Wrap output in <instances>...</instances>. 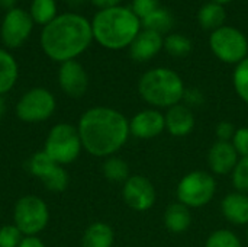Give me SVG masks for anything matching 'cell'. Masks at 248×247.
I'll list each match as a JSON object with an SVG mask.
<instances>
[{
	"mask_svg": "<svg viewBox=\"0 0 248 247\" xmlns=\"http://www.w3.org/2000/svg\"><path fill=\"white\" fill-rule=\"evenodd\" d=\"M124 199L135 211H147L155 202V188L144 176H129L124 186Z\"/></svg>",
	"mask_w": 248,
	"mask_h": 247,
	"instance_id": "cell-11",
	"label": "cell"
},
{
	"mask_svg": "<svg viewBox=\"0 0 248 247\" xmlns=\"http://www.w3.org/2000/svg\"><path fill=\"white\" fill-rule=\"evenodd\" d=\"M29 15L33 20V23L46 26L58 16L57 15V3H55V0H32Z\"/></svg>",
	"mask_w": 248,
	"mask_h": 247,
	"instance_id": "cell-23",
	"label": "cell"
},
{
	"mask_svg": "<svg viewBox=\"0 0 248 247\" xmlns=\"http://www.w3.org/2000/svg\"><path fill=\"white\" fill-rule=\"evenodd\" d=\"M48 217V207L41 198L33 195L20 198L15 207V226L26 236H33L44 230Z\"/></svg>",
	"mask_w": 248,
	"mask_h": 247,
	"instance_id": "cell-8",
	"label": "cell"
},
{
	"mask_svg": "<svg viewBox=\"0 0 248 247\" xmlns=\"http://www.w3.org/2000/svg\"><path fill=\"white\" fill-rule=\"evenodd\" d=\"M158 7H160L158 0H132L131 10L142 20L144 17H147L150 13H153Z\"/></svg>",
	"mask_w": 248,
	"mask_h": 247,
	"instance_id": "cell-32",
	"label": "cell"
},
{
	"mask_svg": "<svg viewBox=\"0 0 248 247\" xmlns=\"http://www.w3.org/2000/svg\"><path fill=\"white\" fill-rule=\"evenodd\" d=\"M0 7L6 9L9 12L16 7V0H0Z\"/></svg>",
	"mask_w": 248,
	"mask_h": 247,
	"instance_id": "cell-38",
	"label": "cell"
},
{
	"mask_svg": "<svg viewBox=\"0 0 248 247\" xmlns=\"http://www.w3.org/2000/svg\"><path fill=\"white\" fill-rule=\"evenodd\" d=\"M234 87L238 93V96L248 103V57L243 60L240 64H237L234 71Z\"/></svg>",
	"mask_w": 248,
	"mask_h": 247,
	"instance_id": "cell-27",
	"label": "cell"
},
{
	"mask_svg": "<svg viewBox=\"0 0 248 247\" xmlns=\"http://www.w3.org/2000/svg\"><path fill=\"white\" fill-rule=\"evenodd\" d=\"M192 215L189 207L183 205L182 202L171 204L167 207L164 213V224L171 233H183L190 227Z\"/></svg>",
	"mask_w": 248,
	"mask_h": 247,
	"instance_id": "cell-18",
	"label": "cell"
},
{
	"mask_svg": "<svg viewBox=\"0 0 248 247\" xmlns=\"http://www.w3.org/2000/svg\"><path fill=\"white\" fill-rule=\"evenodd\" d=\"M217 182L212 175L202 170L187 173L177 186L179 201L192 208L206 205L215 195Z\"/></svg>",
	"mask_w": 248,
	"mask_h": 247,
	"instance_id": "cell-7",
	"label": "cell"
},
{
	"mask_svg": "<svg viewBox=\"0 0 248 247\" xmlns=\"http://www.w3.org/2000/svg\"><path fill=\"white\" fill-rule=\"evenodd\" d=\"M112 245L113 231L105 223L92 224L83 236V247H112Z\"/></svg>",
	"mask_w": 248,
	"mask_h": 247,
	"instance_id": "cell-20",
	"label": "cell"
},
{
	"mask_svg": "<svg viewBox=\"0 0 248 247\" xmlns=\"http://www.w3.org/2000/svg\"><path fill=\"white\" fill-rule=\"evenodd\" d=\"M163 48L173 57H186L192 51V41L182 33H170L164 38Z\"/></svg>",
	"mask_w": 248,
	"mask_h": 247,
	"instance_id": "cell-24",
	"label": "cell"
},
{
	"mask_svg": "<svg viewBox=\"0 0 248 247\" xmlns=\"http://www.w3.org/2000/svg\"><path fill=\"white\" fill-rule=\"evenodd\" d=\"M4 112H6V105H4V100H3V98L0 95V119L3 118Z\"/></svg>",
	"mask_w": 248,
	"mask_h": 247,
	"instance_id": "cell-39",
	"label": "cell"
},
{
	"mask_svg": "<svg viewBox=\"0 0 248 247\" xmlns=\"http://www.w3.org/2000/svg\"><path fill=\"white\" fill-rule=\"evenodd\" d=\"M55 109V99L51 92L36 87L26 92L16 106L17 116L25 122H41L48 119Z\"/></svg>",
	"mask_w": 248,
	"mask_h": 247,
	"instance_id": "cell-9",
	"label": "cell"
},
{
	"mask_svg": "<svg viewBox=\"0 0 248 247\" xmlns=\"http://www.w3.org/2000/svg\"><path fill=\"white\" fill-rule=\"evenodd\" d=\"M205 247H241V243L232 231L217 230L209 236Z\"/></svg>",
	"mask_w": 248,
	"mask_h": 247,
	"instance_id": "cell-29",
	"label": "cell"
},
{
	"mask_svg": "<svg viewBox=\"0 0 248 247\" xmlns=\"http://www.w3.org/2000/svg\"><path fill=\"white\" fill-rule=\"evenodd\" d=\"M28 166H29V170H31L32 175L42 179L45 175H48L57 166V163L45 151H39L29 160Z\"/></svg>",
	"mask_w": 248,
	"mask_h": 247,
	"instance_id": "cell-26",
	"label": "cell"
},
{
	"mask_svg": "<svg viewBox=\"0 0 248 247\" xmlns=\"http://www.w3.org/2000/svg\"><path fill=\"white\" fill-rule=\"evenodd\" d=\"M81 148L78 130L68 124L55 125L45 143V153L57 163L67 165L77 159Z\"/></svg>",
	"mask_w": 248,
	"mask_h": 247,
	"instance_id": "cell-6",
	"label": "cell"
},
{
	"mask_svg": "<svg viewBox=\"0 0 248 247\" xmlns=\"http://www.w3.org/2000/svg\"><path fill=\"white\" fill-rule=\"evenodd\" d=\"M32 28L33 20L29 12L15 7L6 12L4 19L1 22V41L7 48H17L29 38Z\"/></svg>",
	"mask_w": 248,
	"mask_h": 247,
	"instance_id": "cell-10",
	"label": "cell"
},
{
	"mask_svg": "<svg viewBox=\"0 0 248 247\" xmlns=\"http://www.w3.org/2000/svg\"><path fill=\"white\" fill-rule=\"evenodd\" d=\"M235 134V128L231 122L222 121L218 124L217 127V135L219 138V141H230L231 138H234Z\"/></svg>",
	"mask_w": 248,
	"mask_h": 247,
	"instance_id": "cell-35",
	"label": "cell"
},
{
	"mask_svg": "<svg viewBox=\"0 0 248 247\" xmlns=\"http://www.w3.org/2000/svg\"><path fill=\"white\" fill-rule=\"evenodd\" d=\"M209 167L217 175H227L235 169L238 163V153L230 141H217L208 154Z\"/></svg>",
	"mask_w": 248,
	"mask_h": 247,
	"instance_id": "cell-15",
	"label": "cell"
},
{
	"mask_svg": "<svg viewBox=\"0 0 248 247\" xmlns=\"http://www.w3.org/2000/svg\"><path fill=\"white\" fill-rule=\"evenodd\" d=\"M121 1H122V0H92V3H93L94 6H97L100 10H103V9H110V7H116V6H119Z\"/></svg>",
	"mask_w": 248,
	"mask_h": 247,
	"instance_id": "cell-37",
	"label": "cell"
},
{
	"mask_svg": "<svg viewBox=\"0 0 248 247\" xmlns=\"http://www.w3.org/2000/svg\"><path fill=\"white\" fill-rule=\"evenodd\" d=\"M141 19L131 7H110L99 10L92 20L93 39L108 49L129 47L141 31Z\"/></svg>",
	"mask_w": 248,
	"mask_h": 247,
	"instance_id": "cell-3",
	"label": "cell"
},
{
	"mask_svg": "<svg viewBox=\"0 0 248 247\" xmlns=\"http://www.w3.org/2000/svg\"><path fill=\"white\" fill-rule=\"evenodd\" d=\"M44 185L49 189V191H54V192H61L65 189L67 183H68V175L67 172L61 167V166H55L48 175H45L42 179Z\"/></svg>",
	"mask_w": 248,
	"mask_h": 247,
	"instance_id": "cell-28",
	"label": "cell"
},
{
	"mask_svg": "<svg viewBox=\"0 0 248 247\" xmlns=\"http://www.w3.org/2000/svg\"><path fill=\"white\" fill-rule=\"evenodd\" d=\"M164 119H166V128L169 130L171 135H176V137L187 135L189 132H192L195 127V118H193L192 109L180 103L169 108Z\"/></svg>",
	"mask_w": 248,
	"mask_h": 247,
	"instance_id": "cell-16",
	"label": "cell"
},
{
	"mask_svg": "<svg viewBox=\"0 0 248 247\" xmlns=\"http://www.w3.org/2000/svg\"><path fill=\"white\" fill-rule=\"evenodd\" d=\"M225 17H227V12H225L224 6L219 4V3H215V1L206 3L198 12V22H199V25L202 28L211 29V31H215V29L224 26Z\"/></svg>",
	"mask_w": 248,
	"mask_h": 247,
	"instance_id": "cell-19",
	"label": "cell"
},
{
	"mask_svg": "<svg viewBox=\"0 0 248 247\" xmlns=\"http://www.w3.org/2000/svg\"><path fill=\"white\" fill-rule=\"evenodd\" d=\"M138 90L147 103L158 108H171L183 99L185 84L176 71L158 67L142 74Z\"/></svg>",
	"mask_w": 248,
	"mask_h": 247,
	"instance_id": "cell-4",
	"label": "cell"
},
{
	"mask_svg": "<svg viewBox=\"0 0 248 247\" xmlns=\"http://www.w3.org/2000/svg\"><path fill=\"white\" fill-rule=\"evenodd\" d=\"M19 247H45V245L35 236H28V237L22 239Z\"/></svg>",
	"mask_w": 248,
	"mask_h": 247,
	"instance_id": "cell-36",
	"label": "cell"
},
{
	"mask_svg": "<svg viewBox=\"0 0 248 247\" xmlns=\"http://www.w3.org/2000/svg\"><path fill=\"white\" fill-rule=\"evenodd\" d=\"M247 239H248V236H247Z\"/></svg>",
	"mask_w": 248,
	"mask_h": 247,
	"instance_id": "cell-42",
	"label": "cell"
},
{
	"mask_svg": "<svg viewBox=\"0 0 248 247\" xmlns=\"http://www.w3.org/2000/svg\"><path fill=\"white\" fill-rule=\"evenodd\" d=\"M209 47L221 61L228 64H240L247 58L248 39L240 29L234 26L224 25L212 31L209 36Z\"/></svg>",
	"mask_w": 248,
	"mask_h": 247,
	"instance_id": "cell-5",
	"label": "cell"
},
{
	"mask_svg": "<svg viewBox=\"0 0 248 247\" xmlns=\"http://www.w3.org/2000/svg\"><path fill=\"white\" fill-rule=\"evenodd\" d=\"M212 1L219 3V4H225V3H230V1H232V0H212Z\"/></svg>",
	"mask_w": 248,
	"mask_h": 247,
	"instance_id": "cell-41",
	"label": "cell"
},
{
	"mask_svg": "<svg viewBox=\"0 0 248 247\" xmlns=\"http://www.w3.org/2000/svg\"><path fill=\"white\" fill-rule=\"evenodd\" d=\"M86 0H68V3L70 4H73V6H80V4H83Z\"/></svg>",
	"mask_w": 248,
	"mask_h": 247,
	"instance_id": "cell-40",
	"label": "cell"
},
{
	"mask_svg": "<svg viewBox=\"0 0 248 247\" xmlns=\"http://www.w3.org/2000/svg\"><path fill=\"white\" fill-rule=\"evenodd\" d=\"M222 214L224 217L235 224L244 226L248 224V197L243 192L230 194L222 201Z\"/></svg>",
	"mask_w": 248,
	"mask_h": 247,
	"instance_id": "cell-17",
	"label": "cell"
},
{
	"mask_svg": "<svg viewBox=\"0 0 248 247\" xmlns=\"http://www.w3.org/2000/svg\"><path fill=\"white\" fill-rule=\"evenodd\" d=\"M17 79V64L15 58L0 48V95L13 87Z\"/></svg>",
	"mask_w": 248,
	"mask_h": 247,
	"instance_id": "cell-21",
	"label": "cell"
},
{
	"mask_svg": "<svg viewBox=\"0 0 248 247\" xmlns=\"http://www.w3.org/2000/svg\"><path fill=\"white\" fill-rule=\"evenodd\" d=\"M163 47H164L163 35L144 29V31H140V33L135 36V39L129 45V54L135 61L144 63L155 57L161 51Z\"/></svg>",
	"mask_w": 248,
	"mask_h": 247,
	"instance_id": "cell-14",
	"label": "cell"
},
{
	"mask_svg": "<svg viewBox=\"0 0 248 247\" xmlns=\"http://www.w3.org/2000/svg\"><path fill=\"white\" fill-rule=\"evenodd\" d=\"M166 128L164 116L155 109L138 112L129 122V132L138 138H154Z\"/></svg>",
	"mask_w": 248,
	"mask_h": 247,
	"instance_id": "cell-13",
	"label": "cell"
},
{
	"mask_svg": "<svg viewBox=\"0 0 248 247\" xmlns=\"http://www.w3.org/2000/svg\"><path fill=\"white\" fill-rule=\"evenodd\" d=\"M103 173L112 182H126L129 178V167L122 159L110 157L103 165Z\"/></svg>",
	"mask_w": 248,
	"mask_h": 247,
	"instance_id": "cell-25",
	"label": "cell"
},
{
	"mask_svg": "<svg viewBox=\"0 0 248 247\" xmlns=\"http://www.w3.org/2000/svg\"><path fill=\"white\" fill-rule=\"evenodd\" d=\"M183 99L186 102V106H189V108H198V106H201L203 103V93L199 89H196V87L185 89Z\"/></svg>",
	"mask_w": 248,
	"mask_h": 247,
	"instance_id": "cell-34",
	"label": "cell"
},
{
	"mask_svg": "<svg viewBox=\"0 0 248 247\" xmlns=\"http://www.w3.org/2000/svg\"><path fill=\"white\" fill-rule=\"evenodd\" d=\"M232 183L240 192H248V156L237 163L232 173Z\"/></svg>",
	"mask_w": 248,
	"mask_h": 247,
	"instance_id": "cell-30",
	"label": "cell"
},
{
	"mask_svg": "<svg viewBox=\"0 0 248 247\" xmlns=\"http://www.w3.org/2000/svg\"><path fill=\"white\" fill-rule=\"evenodd\" d=\"M141 25L144 26V29H148V31H153V32L163 35V33H167L173 28L174 19L169 10L158 7L157 10L150 13L147 17H144L141 20Z\"/></svg>",
	"mask_w": 248,
	"mask_h": 247,
	"instance_id": "cell-22",
	"label": "cell"
},
{
	"mask_svg": "<svg viewBox=\"0 0 248 247\" xmlns=\"http://www.w3.org/2000/svg\"><path fill=\"white\" fill-rule=\"evenodd\" d=\"M58 82L61 89L71 98L83 96L89 84L86 70L76 60H70L61 64L58 73Z\"/></svg>",
	"mask_w": 248,
	"mask_h": 247,
	"instance_id": "cell-12",
	"label": "cell"
},
{
	"mask_svg": "<svg viewBox=\"0 0 248 247\" xmlns=\"http://www.w3.org/2000/svg\"><path fill=\"white\" fill-rule=\"evenodd\" d=\"M22 231L16 226H4L0 229V247H19Z\"/></svg>",
	"mask_w": 248,
	"mask_h": 247,
	"instance_id": "cell-31",
	"label": "cell"
},
{
	"mask_svg": "<svg viewBox=\"0 0 248 247\" xmlns=\"http://www.w3.org/2000/svg\"><path fill=\"white\" fill-rule=\"evenodd\" d=\"M93 39L92 23L78 13L58 15L41 32L44 52L60 63L74 60L84 52Z\"/></svg>",
	"mask_w": 248,
	"mask_h": 247,
	"instance_id": "cell-2",
	"label": "cell"
},
{
	"mask_svg": "<svg viewBox=\"0 0 248 247\" xmlns=\"http://www.w3.org/2000/svg\"><path fill=\"white\" fill-rule=\"evenodd\" d=\"M232 146L237 150V153L243 157L248 156V128L243 127L235 131L232 138Z\"/></svg>",
	"mask_w": 248,
	"mask_h": 247,
	"instance_id": "cell-33",
	"label": "cell"
},
{
	"mask_svg": "<svg viewBox=\"0 0 248 247\" xmlns=\"http://www.w3.org/2000/svg\"><path fill=\"white\" fill-rule=\"evenodd\" d=\"M78 134L81 146L96 157L116 153L128 140L129 122L112 108L89 109L80 119Z\"/></svg>",
	"mask_w": 248,
	"mask_h": 247,
	"instance_id": "cell-1",
	"label": "cell"
}]
</instances>
